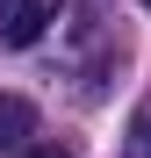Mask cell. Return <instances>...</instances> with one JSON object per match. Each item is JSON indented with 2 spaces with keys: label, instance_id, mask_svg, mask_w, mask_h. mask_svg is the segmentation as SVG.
Segmentation results:
<instances>
[{
  "label": "cell",
  "instance_id": "cell-1",
  "mask_svg": "<svg viewBox=\"0 0 151 158\" xmlns=\"http://www.w3.org/2000/svg\"><path fill=\"white\" fill-rule=\"evenodd\" d=\"M43 29H50V0H0V43L29 50Z\"/></svg>",
  "mask_w": 151,
  "mask_h": 158
},
{
  "label": "cell",
  "instance_id": "cell-2",
  "mask_svg": "<svg viewBox=\"0 0 151 158\" xmlns=\"http://www.w3.org/2000/svg\"><path fill=\"white\" fill-rule=\"evenodd\" d=\"M29 129H36V108L22 94H0V158H15L22 144H29Z\"/></svg>",
  "mask_w": 151,
  "mask_h": 158
},
{
  "label": "cell",
  "instance_id": "cell-3",
  "mask_svg": "<svg viewBox=\"0 0 151 158\" xmlns=\"http://www.w3.org/2000/svg\"><path fill=\"white\" fill-rule=\"evenodd\" d=\"M122 158H151V101L130 115V137H122Z\"/></svg>",
  "mask_w": 151,
  "mask_h": 158
},
{
  "label": "cell",
  "instance_id": "cell-4",
  "mask_svg": "<svg viewBox=\"0 0 151 158\" xmlns=\"http://www.w3.org/2000/svg\"><path fill=\"white\" fill-rule=\"evenodd\" d=\"M15 158H72L65 144H29V151H15Z\"/></svg>",
  "mask_w": 151,
  "mask_h": 158
},
{
  "label": "cell",
  "instance_id": "cell-5",
  "mask_svg": "<svg viewBox=\"0 0 151 158\" xmlns=\"http://www.w3.org/2000/svg\"><path fill=\"white\" fill-rule=\"evenodd\" d=\"M144 7H151V0H144Z\"/></svg>",
  "mask_w": 151,
  "mask_h": 158
}]
</instances>
